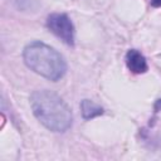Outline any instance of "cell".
<instances>
[{
    "mask_svg": "<svg viewBox=\"0 0 161 161\" xmlns=\"http://www.w3.org/2000/svg\"><path fill=\"white\" fill-rule=\"evenodd\" d=\"M48 29L68 45H74V25L67 14L54 13L47 18Z\"/></svg>",
    "mask_w": 161,
    "mask_h": 161,
    "instance_id": "obj_3",
    "label": "cell"
},
{
    "mask_svg": "<svg viewBox=\"0 0 161 161\" xmlns=\"http://www.w3.org/2000/svg\"><path fill=\"white\" fill-rule=\"evenodd\" d=\"M23 59L28 68L53 82L63 78L67 72L63 55L43 42L29 43L23 50Z\"/></svg>",
    "mask_w": 161,
    "mask_h": 161,
    "instance_id": "obj_2",
    "label": "cell"
},
{
    "mask_svg": "<svg viewBox=\"0 0 161 161\" xmlns=\"http://www.w3.org/2000/svg\"><path fill=\"white\" fill-rule=\"evenodd\" d=\"M126 65L135 74L145 73L148 69L146 58L143 57V54H141V52L136 49H130L126 53Z\"/></svg>",
    "mask_w": 161,
    "mask_h": 161,
    "instance_id": "obj_4",
    "label": "cell"
},
{
    "mask_svg": "<svg viewBox=\"0 0 161 161\" xmlns=\"http://www.w3.org/2000/svg\"><path fill=\"white\" fill-rule=\"evenodd\" d=\"M30 106L36 119L53 132H65L72 126L70 107L53 91L39 89L33 92Z\"/></svg>",
    "mask_w": 161,
    "mask_h": 161,
    "instance_id": "obj_1",
    "label": "cell"
},
{
    "mask_svg": "<svg viewBox=\"0 0 161 161\" xmlns=\"http://www.w3.org/2000/svg\"><path fill=\"white\" fill-rule=\"evenodd\" d=\"M80 111L84 119H91L103 114V108L89 99H83L80 102Z\"/></svg>",
    "mask_w": 161,
    "mask_h": 161,
    "instance_id": "obj_5",
    "label": "cell"
},
{
    "mask_svg": "<svg viewBox=\"0 0 161 161\" xmlns=\"http://www.w3.org/2000/svg\"><path fill=\"white\" fill-rule=\"evenodd\" d=\"M158 108H161V99H158V101L156 102V104H155V109L157 111Z\"/></svg>",
    "mask_w": 161,
    "mask_h": 161,
    "instance_id": "obj_7",
    "label": "cell"
},
{
    "mask_svg": "<svg viewBox=\"0 0 161 161\" xmlns=\"http://www.w3.org/2000/svg\"><path fill=\"white\" fill-rule=\"evenodd\" d=\"M150 4L153 8H158V6H161V0H150Z\"/></svg>",
    "mask_w": 161,
    "mask_h": 161,
    "instance_id": "obj_6",
    "label": "cell"
}]
</instances>
